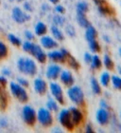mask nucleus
I'll return each instance as SVG.
<instances>
[{
    "label": "nucleus",
    "mask_w": 121,
    "mask_h": 133,
    "mask_svg": "<svg viewBox=\"0 0 121 133\" xmlns=\"http://www.w3.org/2000/svg\"><path fill=\"white\" fill-rule=\"evenodd\" d=\"M22 48L26 52L30 53L39 63L44 64L47 62V55L46 54L44 50H42V48L40 46L33 44L32 42L29 41V40H27V41H25L22 44Z\"/></svg>",
    "instance_id": "1"
},
{
    "label": "nucleus",
    "mask_w": 121,
    "mask_h": 133,
    "mask_svg": "<svg viewBox=\"0 0 121 133\" xmlns=\"http://www.w3.org/2000/svg\"><path fill=\"white\" fill-rule=\"evenodd\" d=\"M17 66L20 71L29 76H34L37 73V66L34 60L31 58L21 57L17 62Z\"/></svg>",
    "instance_id": "2"
},
{
    "label": "nucleus",
    "mask_w": 121,
    "mask_h": 133,
    "mask_svg": "<svg viewBox=\"0 0 121 133\" xmlns=\"http://www.w3.org/2000/svg\"><path fill=\"white\" fill-rule=\"evenodd\" d=\"M67 95H68L69 99L74 103L75 105H81L83 107L85 104V100H84V93H83L82 89L78 86H70V88L67 90Z\"/></svg>",
    "instance_id": "3"
},
{
    "label": "nucleus",
    "mask_w": 121,
    "mask_h": 133,
    "mask_svg": "<svg viewBox=\"0 0 121 133\" xmlns=\"http://www.w3.org/2000/svg\"><path fill=\"white\" fill-rule=\"evenodd\" d=\"M10 89H11V94L13 95L14 98H16L19 102L21 103H27L28 100V95L27 93V90L24 87L19 85L18 83L11 82L10 84Z\"/></svg>",
    "instance_id": "4"
},
{
    "label": "nucleus",
    "mask_w": 121,
    "mask_h": 133,
    "mask_svg": "<svg viewBox=\"0 0 121 133\" xmlns=\"http://www.w3.org/2000/svg\"><path fill=\"white\" fill-rule=\"evenodd\" d=\"M37 121L44 128H47L53 124V116L51 111L47 108H40L37 112Z\"/></svg>",
    "instance_id": "5"
},
{
    "label": "nucleus",
    "mask_w": 121,
    "mask_h": 133,
    "mask_svg": "<svg viewBox=\"0 0 121 133\" xmlns=\"http://www.w3.org/2000/svg\"><path fill=\"white\" fill-rule=\"evenodd\" d=\"M22 118L27 125L32 127L37 121V113L32 107L25 105L22 109Z\"/></svg>",
    "instance_id": "6"
},
{
    "label": "nucleus",
    "mask_w": 121,
    "mask_h": 133,
    "mask_svg": "<svg viewBox=\"0 0 121 133\" xmlns=\"http://www.w3.org/2000/svg\"><path fill=\"white\" fill-rule=\"evenodd\" d=\"M59 122L63 128H66L67 130H73L75 128L74 124L72 122L71 114L69 109H63L59 113Z\"/></svg>",
    "instance_id": "7"
},
{
    "label": "nucleus",
    "mask_w": 121,
    "mask_h": 133,
    "mask_svg": "<svg viewBox=\"0 0 121 133\" xmlns=\"http://www.w3.org/2000/svg\"><path fill=\"white\" fill-rule=\"evenodd\" d=\"M69 52L65 49H62L61 50H53L47 54V58H49L51 61L56 63H63L65 62L66 57L68 56Z\"/></svg>",
    "instance_id": "8"
},
{
    "label": "nucleus",
    "mask_w": 121,
    "mask_h": 133,
    "mask_svg": "<svg viewBox=\"0 0 121 133\" xmlns=\"http://www.w3.org/2000/svg\"><path fill=\"white\" fill-rule=\"evenodd\" d=\"M50 91L51 94L53 95V97L55 98V100L60 104V105H63L64 104V96H63V91L62 87L59 85L58 83L52 82L49 86Z\"/></svg>",
    "instance_id": "9"
},
{
    "label": "nucleus",
    "mask_w": 121,
    "mask_h": 133,
    "mask_svg": "<svg viewBox=\"0 0 121 133\" xmlns=\"http://www.w3.org/2000/svg\"><path fill=\"white\" fill-rule=\"evenodd\" d=\"M110 118H111L110 112L106 108H100L99 110L96 111V122L99 123L100 125H108L109 122H110Z\"/></svg>",
    "instance_id": "10"
},
{
    "label": "nucleus",
    "mask_w": 121,
    "mask_h": 133,
    "mask_svg": "<svg viewBox=\"0 0 121 133\" xmlns=\"http://www.w3.org/2000/svg\"><path fill=\"white\" fill-rule=\"evenodd\" d=\"M12 18L16 23L23 24V23L28 21L30 19V16L28 14L24 12L20 8L16 7V8H14L12 10Z\"/></svg>",
    "instance_id": "11"
},
{
    "label": "nucleus",
    "mask_w": 121,
    "mask_h": 133,
    "mask_svg": "<svg viewBox=\"0 0 121 133\" xmlns=\"http://www.w3.org/2000/svg\"><path fill=\"white\" fill-rule=\"evenodd\" d=\"M69 111L71 114L72 122H73L75 127L81 125L83 123V120H84V116H83V113L81 112V110L79 109L78 108L72 107V108H69Z\"/></svg>",
    "instance_id": "12"
},
{
    "label": "nucleus",
    "mask_w": 121,
    "mask_h": 133,
    "mask_svg": "<svg viewBox=\"0 0 121 133\" xmlns=\"http://www.w3.org/2000/svg\"><path fill=\"white\" fill-rule=\"evenodd\" d=\"M61 71H62V69L59 65L51 64L47 66V71H46V76L50 80H56L60 76Z\"/></svg>",
    "instance_id": "13"
},
{
    "label": "nucleus",
    "mask_w": 121,
    "mask_h": 133,
    "mask_svg": "<svg viewBox=\"0 0 121 133\" xmlns=\"http://www.w3.org/2000/svg\"><path fill=\"white\" fill-rule=\"evenodd\" d=\"M96 3V7L99 9V12L103 15H111L114 14V10L108 5V3L105 0H93Z\"/></svg>",
    "instance_id": "14"
},
{
    "label": "nucleus",
    "mask_w": 121,
    "mask_h": 133,
    "mask_svg": "<svg viewBox=\"0 0 121 133\" xmlns=\"http://www.w3.org/2000/svg\"><path fill=\"white\" fill-rule=\"evenodd\" d=\"M59 77H60L61 82H62L64 86L70 87L74 84V77H73L72 73L69 71V70H66V69L62 70Z\"/></svg>",
    "instance_id": "15"
},
{
    "label": "nucleus",
    "mask_w": 121,
    "mask_h": 133,
    "mask_svg": "<svg viewBox=\"0 0 121 133\" xmlns=\"http://www.w3.org/2000/svg\"><path fill=\"white\" fill-rule=\"evenodd\" d=\"M34 90L38 94L44 95L47 90V82L42 79V78H37L34 80Z\"/></svg>",
    "instance_id": "16"
},
{
    "label": "nucleus",
    "mask_w": 121,
    "mask_h": 133,
    "mask_svg": "<svg viewBox=\"0 0 121 133\" xmlns=\"http://www.w3.org/2000/svg\"><path fill=\"white\" fill-rule=\"evenodd\" d=\"M40 43L44 49L47 50H52V49H55V48L58 47V43L56 40L50 37V36H42L41 40H40Z\"/></svg>",
    "instance_id": "17"
},
{
    "label": "nucleus",
    "mask_w": 121,
    "mask_h": 133,
    "mask_svg": "<svg viewBox=\"0 0 121 133\" xmlns=\"http://www.w3.org/2000/svg\"><path fill=\"white\" fill-rule=\"evenodd\" d=\"M97 36V31L93 26H89L88 28L86 29L85 31V38L87 41H92V40H95Z\"/></svg>",
    "instance_id": "18"
},
{
    "label": "nucleus",
    "mask_w": 121,
    "mask_h": 133,
    "mask_svg": "<svg viewBox=\"0 0 121 133\" xmlns=\"http://www.w3.org/2000/svg\"><path fill=\"white\" fill-rule=\"evenodd\" d=\"M50 30H51L52 35L54 36V38H55L56 40H58V41H63V38H64V35H63V33L62 32V31L58 28V26H56V25L51 26Z\"/></svg>",
    "instance_id": "19"
},
{
    "label": "nucleus",
    "mask_w": 121,
    "mask_h": 133,
    "mask_svg": "<svg viewBox=\"0 0 121 133\" xmlns=\"http://www.w3.org/2000/svg\"><path fill=\"white\" fill-rule=\"evenodd\" d=\"M47 32V25L43 22H38L35 26V33L39 36H44Z\"/></svg>",
    "instance_id": "20"
},
{
    "label": "nucleus",
    "mask_w": 121,
    "mask_h": 133,
    "mask_svg": "<svg viewBox=\"0 0 121 133\" xmlns=\"http://www.w3.org/2000/svg\"><path fill=\"white\" fill-rule=\"evenodd\" d=\"M77 20H78V23H79L82 28L87 29L89 26H91L90 22H89L88 19L86 18L85 14H77Z\"/></svg>",
    "instance_id": "21"
},
{
    "label": "nucleus",
    "mask_w": 121,
    "mask_h": 133,
    "mask_svg": "<svg viewBox=\"0 0 121 133\" xmlns=\"http://www.w3.org/2000/svg\"><path fill=\"white\" fill-rule=\"evenodd\" d=\"M65 62L68 64V66H70V68H72V69H75V70H78V69H80V64H79V62H78L77 60H76V58H74L70 53H69L68 56L66 57Z\"/></svg>",
    "instance_id": "22"
},
{
    "label": "nucleus",
    "mask_w": 121,
    "mask_h": 133,
    "mask_svg": "<svg viewBox=\"0 0 121 133\" xmlns=\"http://www.w3.org/2000/svg\"><path fill=\"white\" fill-rule=\"evenodd\" d=\"M91 69H99L102 66V62H101V59L99 58V55H94L92 56V60H91Z\"/></svg>",
    "instance_id": "23"
},
{
    "label": "nucleus",
    "mask_w": 121,
    "mask_h": 133,
    "mask_svg": "<svg viewBox=\"0 0 121 133\" xmlns=\"http://www.w3.org/2000/svg\"><path fill=\"white\" fill-rule=\"evenodd\" d=\"M99 82L103 87H108L109 84L111 82V76L110 73L107 71L102 72L101 75H100V78H99Z\"/></svg>",
    "instance_id": "24"
},
{
    "label": "nucleus",
    "mask_w": 121,
    "mask_h": 133,
    "mask_svg": "<svg viewBox=\"0 0 121 133\" xmlns=\"http://www.w3.org/2000/svg\"><path fill=\"white\" fill-rule=\"evenodd\" d=\"M91 88H92V90L95 94H100L101 93L100 83H99V81L96 80V78L93 77L91 79Z\"/></svg>",
    "instance_id": "25"
},
{
    "label": "nucleus",
    "mask_w": 121,
    "mask_h": 133,
    "mask_svg": "<svg viewBox=\"0 0 121 133\" xmlns=\"http://www.w3.org/2000/svg\"><path fill=\"white\" fill-rule=\"evenodd\" d=\"M103 65L105 66V68L109 70H113L115 69V64H114V61L112 60L110 56L108 54H105L104 57H103Z\"/></svg>",
    "instance_id": "26"
},
{
    "label": "nucleus",
    "mask_w": 121,
    "mask_h": 133,
    "mask_svg": "<svg viewBox=\"0 0 121 133\" xmlns=\"http://www.w3.org/2000/svg\"><path fill=\"white\" fill-rule=\"evenodd\" d=\"M111 83L116 89L121 90V77L119 75H114L111 77Z\"/></svg>",
    "instance_id": "27"
},
{
    "label": "nucleus",
    "mask_w": 121,
    "mask_h": 133,
    "mask_svg": "<svg viewBox=\"0 0 121 133\" xmlns=\"http://www.w3.org/2000/svg\"><path fill=\"white\" fill-rule=\"evenodd\" d=\"M57 101L53 99H49L47 101V109H49L50 111H52V112H57L59 109V107H58V104H57Z\"/></svg>",
    "instance_id": "28"
},
{
    "label": "nucleus",
    "mask_w": 121,
    "mask_h": 133,
    "mask_svg": "<svg viewBox=\"0 0 121 133\" xmlns=\"http://www.w3.org/2000/svg\"><path fill=\"white\" fill-rule=\"evenodd\" d=\"M8 105V96L6 94L5 89L0 92V108L2 109H5Z\"/></svg>",
    "instance_id": "29"
},
{
    "label": "nucleus",
    "mask_w": 121,
    "mask_h": 133,
    "mask_svg": "<svg viewBox=\"0 0 121 133\" xmlns=\"http://www.w3.org/2000/svg\"><path fill=\"white\" fill-rule=\"evenodd\" d=\"M8 39L11 44L14 45V46H16V47H19V46L22 45V41H21V39L18 38L17 36H15L14 34H12V33L8 34Z\"/></svg>",
    "instance_id": "30"
},
{
    "label": "nucleus",
    "mask_w": 121,
    "mask_h": 133,
    "mask_svg": "<svg viewBox=\"0 0 121 133\" xmlns=\"http://www.w3.org/2000/svg\"><path fill=\"white\" fill-rule=\"evenodd\" d=\"M9 54V50L7 45L4 42L0 41V59L6 58Z\"/></svg>",
    "instance_id": "31"
},
{
    "label": "nucleus",
    "mask_w": 121,
    "mask_h": 133,
    "mask_svg": "<svg viewBox=\"0 0 121 133\" xmlns=\"http://www.w3.org/2000/svg\"><path fill=\"white\" fill-rule=\"evenodd\" d=\"M88 11V5L85 2H79L77 5V14H86Z\"/></svg>",
    "instance_id": "32"
},
{
    "label": "nucleus",
    "mask_w": 121,
    "mask_h": 133,
    "mask_svg": "<svg viewBox=\"0 0 121 133\" xmlns=\"http://www.w3.org/2000/svg\"><path fill=\"white\" fill-rule=\"evenodd\" d=\"M89 48H90L91 51H93V52H99L100 51V46L96 39L89 41Z\"/></svg>",
    "instance_id": "33"
},
{
    "label": "nucleus",
    "mask_w": 121,
    "mask_h": 133,
    "mask_svg": "<svg viewBox=\"0 0 121 133\" xmlns=\"http://www.w3.org/2000/svg\"><path fill=\"white\" fill-rule=\"evenodd\" d=\"M64 21H65V19L60 14H57V15L53 16V23H54V25L58 26V27L59 26H63L64 24Z\"/></svg>",
    "instance_id": "34"
},
{
    "label": "nucleus",
    "mask_w": 121,
    "mask_h": 133,
    "mask_svg": "<svg viewBox=\"0 0 121 133\" xmlns=\"http://www.w3.org/2000/svg\"><path fill=\"white\" fill-rule=\"evenodd\" d=\"M65 31H66V33H67L69 36H73V37H74V36L76 35V31H75V29L73 26L68 25L66 27Z\"/></svg>",
    "instance_id": "35"
},
{
    "label": "nucleus",
    "mask_w": 121,
    "mask_h": 133,
    "mask_svg": "<svg viewBox=\"0 0 121 133\" xmlns=\"http://www.w3.org/2000/svg\"><path fill=\"white\" fill-rule=\"evenodd\" d=\"M17 82H18L19 85H21V86L24 87V88H28V87L29 86L28 80H26L25 78H21V77L17 78Z\"/></svg>",
    "instance_id": "36"
},
{
    "label": "nucleus",
    "mask_w": 121,
    "mask_h": 133,
    "mask_svg": "<svg viewBox=\"0 0 121 133\" xmlns=\"http://www.w3.org/2000/svg\"><path fill=\"white\" fill-rule=\"evenodd\" d=\"M55 11L59 14H64L65 10H64V8H63L62 5H57L55 7Z\"/></svg>",
    "instance_id": "37"
},
{
    "label": "nucleus",
    "mask_w": 121,
    "mask_h": 133,
    "mask_svg": "<svg viewBox=\"0 0 121 133\" xmlns=\"http://www.w3.org/2000/svg\"><path fill=\"white\" fill-rule=\"evenodd\" d=\"M25 36H26V38H27V40H29V41H31V40L34 39V35H33V33L29 31H25Z\"/></svg>",
    "instance_id": "38"
},
{
    "label": "nucleus",
    "mask_w": 121,
    "mask_h": 133,
    "mask_svg": "<svg viewBox=\"0 0 121 133\" xmlns=\"http://www.w3.org/2000/svg\"><path fill=\"white\" fill-rule=\"evenodd\" d=\"M91 60H92V55H91L90 53L86 52L85 54H84V61H85L86 63L90 64V63H91Z\"/></svg>",
    "instance_id": "39"
},
{
    "label": "nucleus",
    "mask_w": 121,
    "mask_h": 133,
    "mask_svg": "<svg viewBox=\"0 0 121 133\" xmlns=\"http://www.w3.org/2000/svg\"><path fill=\"white\" fill-rule=\"evenodd\" d=\"M8 127V121L5 118L0 119V128H7Z\"/></svg>",
    "instance_id": "40"
},
{
    "label": "nucleus",
    "mask_w": 121,
    "mask_h": 133,
    "mask_svg": "<svg viewBox=\"0 0 121 133\" xmlns=\"http://www.w3.org/2000/svg\"><path fill=\"white\" fill-rule=\"evenodd\" d=\"M7 83H8V82H7V79H6L5 76H4V75H3V76H0V85L5 88Z\"/></svg>",
    "instance_id": "41"
},
{
    "label": "nucleus",
    "mask_w": 121,
    "mask_h": 133,
    "mask_svg": "<svg viewBox=\"0 0 121 133\" xmlns=\"http://www.w3.org/2000/svg\"><path fill=\"white\" fill-rule=\"evenodd\" d=\"M85 132H87V133H93L94 132V129H93V128H92V125H91L90 124H88V125H86Z\"/></svg>",
    "instance_id": "42"
},
{
    "label": "nucleus",
    "mask_w": 121,
    "mask_h": 133,
    "mask_svg": "<svg viewBox=\"0 0 121 133\" xmlns=\"http://www.w3.org/2000/svg\"><path fill=\"white\" fill-rule=\"evenodd\" d=\"M100 107H101V108H106V109H108V108H109V105H107V103L105 102V101H103V100H102V101H100Z\"/></svg>",
    "instance_id": "43"
},
{
    "label": "nucleus",
    "mask_w": 121,
    "mask_h": 133,
    "mask_svg": "<svg viewBox=\"0 0 121 133\" xmlns=\"http://www.w3.org/2000/svg\"><path fill=\"white\" fill-rule=\"evenodd\" d=\"M2 73H3V75H5V76H9V75H11V71H10V69H2Z\"/></svg>",
    "instance_id": "44"
},
{
    "label": "nucleus",
    "mask_w": 121,
    "mask_h": 133,
    "mask_svg": "<svg viewBox=\"0 0 121 133\" xmlns=\"http://www.w3.org/2000/svg\"><path fill=\"white\" fill-rule=\"evenodd\" d=\"M24 8L27 10V11H31V7H30V5L28 3H25L24 4Z\"/></svg>",
    "instance_id": "45"
},
{
    "label": "nucleus",
    "mask_w": 121,
    "mask_h": 133,
    "mask_svg": "<svg viewBox=\"0 0 121 133\" xmlns=\"http://www.w3.org/2000/svg\"><path fill=\"white\" fill-rule=\"evenodd\" d=\"M49 1L51 3H53V4H57L59 2V0H49Z\"/></svg>",
    "instance_id": "46"
},
{
    "label": "nucleus",
    "mask_w": 121,
    "mask_h": 133,
    "mask_svg": "<svg viewBox=\"0 0 121 133\" xmlns=\"http://www.w3.org/2000/svg\"><path fill=\"white\" fill-rule=\"evenodd\" d=\"M117 70H118L119 76L121 77V66H118V68H117Z\"/></svg>",
    "instance_id": "47"
},
{
    "label": "nucleus",
    "mask_w": 121,
    "mask_h": 133,
    "mask_svg": "<svg viewBox=\"0 0 121 133\" xmlns=\"http://www.w3.org/2000/svg\"><path fill=\"white\" fill-rule=\"evenodd\" d=\"M54 131H55V132H61L62 130H60V129H54Z\"/></svg>",
    "instance_id": "48"
},
{
    "label": "nucleus",
    "mask_w": 121,
    "mask_h": 133,
    "mask_svg": "<svg viewBox=\"0 0 121 133\" xmlns=\"http://www.w3.org/2000/svg\"><path fill=\"white\" fill-rule=\"evenodd\" d=\"M119 55H120V57H121V48L119 49Z\"/></svg>",
    "instance_id": "49"
},
{
    "label": "nucleus",
    "mask_w": 121,
    "mask_h": 133,
    "mask_svg": "<svg viewBox=\"0 0 121 133\" xmlns=\"http://www.w3.org/2000/svg\"><path fill=\"white\" fill-rule=\"evenodd\" d=\"M17 1H19V2H21V1H23V0H17Z\"/></svg>",
    "instance_id": "50"
},
{
    "label": "nucleus",
    "mask_w": 121,
    "mask_h": 133,
    "mask_svg": "<svg viewBox=\"0 0 121 133\" xmlns=\"http://www.w3.org/2000/svg\"><path fill=\"white\" fill-rule=\"evenodd\" d=\"M120 118H121V111H120Z\"/></svg>",
    "instance_id": "51"
},
{
    "label": "nucleus",
    "mask_w": 121,
    "mask_h": 133,
    "mask_svg": "<svg viewBox=\"0 0 121 133\" xmlns=\"http://www.w3.org/2000/svg\"><path fill=\"white\" fill-rule=\"evenodd\" d=\"M11 1H12V0H11Z\"/></svg>",
    "instance_id": "52"
}]
</instances>
